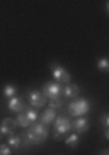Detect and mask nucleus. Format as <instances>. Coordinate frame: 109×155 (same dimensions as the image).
I'll use <instances>...</instances> for the list:
<instances>
[{"label": "nucleus", "instance_id": "1", "mask_svg": "<svg viewBox=\"0 0 109 155\" xmlns=\"http://www.w3.org/2000/svg\"><path fill=\"white\" fill-rule=\"evenodd\" d=\"M49 130L48 126H45L44 123H31L28 126V130L25 132V145L26 147H32V145H39L42 142H45L48 139Z\"/></svg>", "mask_w": 109, "mask_h": 155}, {"label": "nucleus", "instance_id": "2", "mask_svg": "<svg viewBox=\"0 0 109 155\" xmlns=\"http://www.w3.org/2000/svg\"><path fill=\"white\" fill-rule=\"evenodd\" d=\"M53 123H54L53 136H54L55 141H60L63 138V135H66L67 132L71 130V122H70V119H68L67 116H64V115L55 116Z\"/></svg>", "mask_w": 109, "mask_h": 155}, {"label": "nucleus", "instance_id": "3", "mask_svg": "<svg viewBox=\"0 0 109 155\" xmlns=\"http://www.w3.org/2000/svg\"><path fill=\"white\" fill-rule=\"evenodd\" d=\"M90 107L92 104L87 99H76L71 103H68L67 112L70 113V116H84L89 113Z\"/></svg>", "mask_w": 109, "mask_h": 155}, {"label": "nucleus", "instance_id": "4", "mask_svg": "<svg viewBox=\"0 0 109 155\" xmlns=\"http://www.w3.org/2000/svg\"><path fill=\"white\" fill-rule=\"evenodd\" d=\"M49 68H51V74H53L55 81H58V83H61V84H67V83L71 81L70 73H68L63 65L57 64V62H53V64L49 65Z\"/></svg>", "mask_w": 109, "mask_h": 155}, {"label": "nucleus", "instance_id": "5", "mask_svg": "<svg viewBox=\"0 0 109 155\" xmlns=\"http://www.w3.org/2000/svg\"><path fill=\"white\" fill-rule=\"evenodd\" d=\"M42 94L48 99H53V97H58V96H61L63 93V84L61 83H58V81H48L44 84V87H42Z\"/></svg>", "mask_w": 109, "mask_h": 155}, {"label": "nucleus", "instance_id": "6", "mask_svg": "<svg viewBox=\"0 0 109 155\" xmlns=\"http://www.w3.org/2000/svg\"><path fill=\"white\" fill-rule=\"evenodd\" d=\"M28 101L35 109H41L47 104V97L39 90H29L28 91Z\"/></svg>", "mask_w": 109, "mask_h": 155}, {"label": "nucleus", "instance_id": "7", "mask_svg": "<svg viewBox=\"0 0 109 155\" xmlns=\"http://www.w3.org/2000/svg\"><path fill=\"white\" fill-rule=\"evenodd\" d=\"M90 128V123L86 117H83V116H77L74 120L71 122V129H74L76 134H79V135H83V134H86Z\"/></svg>", "mask_w": 109, "mask_h": 155}, {"label": "nucleus", "instance_id": "8", "mask_svg": "<svg viewBox=\"0 0 109 155\" xmlns=\"http://www.w3.org/2000/svg\"><path fill=\"white\" fill-rule=\"evenodd\" d=\"M16 126H18V123L15 119L12 117H5L3 120L0 122V134L2 135H12L15 134V130H16Z\"/></svg>", "mask_w": 109, "mask_h": 155}, {"label": "nucleus", "instance_id": "9", "mask_svg": "<svg viewBox=\"0 0 109 155\" xmlns=\"http://www.w3.org/2000/svg\"><path fill=\"white\" fill-rule=\"evenodd\" d=\"M26 107V104H25V101L22 97H18V96H13V97H10L9 101H7V109L10 110V112H13V113H19V112H23Z\"/></svg>", "mask_w": 109, "mask_h": 155}, {"label": "nucleus", "instance_id": "10", "mask_svg": "<svg viewBox=\"0 0 109 155\" xmlns=\"http://www.w3.org/2000/svg\"><path fill=\"white\" fill-rule=\"evenodd\" d=\"M61 94L64 96V99H76L77 96L80 94V87L77 84H73V83H67L63 87Z\"/></svg>", "mask_w": 109, "mask_h": 155}, {"label": "nucleus", "instance_id": "11", "mask_svg": "<svg viewBox=\"0 0 109 155\" xmlns=\"http://www.w3.org/2000/svg\"><path fill=\"white\" fill-rule=\"evenodd\" d=\"M55 110L54 109H51V107H48L47 110H44L41 115L38 116V119H39V122L41 123H44L45 126H49L53 122H54V119H55Z\"/></svg>", "mask_w": 109, "mask_h": 155}, {"label": "nucleus", "instance_id": "12", "mask_svg": "<svg viewBox=\"0 0 109 155\" xmlns=\"http://www.w3.org/2000/svg\"><path fill=\"white\" fill-rule=\"evenodd\" d=\"M7 145L10 147L12 149H18L22 147V138L19 135H9V138H7Z\"/></svg>", "mask_w": 109, "mask_h": 155}, {"label": "nucleus", "instance_id": "13", "mask_svg": "<svg viewBox=\"0 0 109 155\" xmlns=\"http://www.w3.org/2000/svg\"><path fill=\"white\" fill-rule=\"evenodd\" d=\"M15 120H16V123H18V126H21V128H28V126L31 125V120L26 117L25 112H19Z\"/></svg>", "mask_w": 109, "mask_h": 155}, {"label": "nucleus", "instance_id": "14", "mask_svg": "<svg viewBox=\"0 0 109 155\" xmlns=\"http://www.w3.org/2000/svg\"><path fill=\"white\" fill-rule=\"evenodd\" d=\"M79 142H80L79 134H71V135L66 139V145H67L68 148H77V147H79Z\"/></svg>", "mask_w": 109, "mask_h": 155}, {"label": "nucleus", "instance_id": "15", "mask_svg": "<svg viewBox=\"0 0 109 155\" xmlns=\"http://www.w3.org/2000/svg\"><path fill=\"white\" fill-rule=\"evenodd\" d=\"M18 94V87L13 86V84H6L5 87H3V96L7 97V99H10V97H13V96Z\"/></svg>", "mask_w": 109, "mask_h": 155}, {"label": "nucleus", "instance_id": "16", "mask_svg": "<svg viewBox=\"0 0 109 155\" xmlns=\"http://www.w3.org/2000/svg\"><path fill=\"white\" fill-rule=\"evenodd\" d=\"M63 104H64V100L61 99V96H58V97H53V99H48V106L51 109H61Z\"/></svg>", "mask_w": 109, "mask_h": 155}, {"label": "nucleus", "instance_id": "17", "mask_svg": "<svg viewBox=\"0 0 109 155\" xmlns=\"http://www.w3.org/2000/svg\"><path fill=\"white\" fill-rule=\"evenodd\" d=\"M25 115H26V117L31 120V123H34V122L38 120V116H39V113L36 112V109L35 107H25Z\"/></svg>", "mask_w": 109, "mask_h": 155}, {"label": "nucleus", "instance_id": "18", "mask_svg": "<svg viewBox=\"0 0 109 155\" xmlns=\"http://www.w3.org/2000/svg\"><path fill=\"white\" fill-rule=\"evenodd\" d=\"M96 67L99 68L102 73H108V70H109V62H108V58L106 57H102L100 60L96 62Z\"/></svg>", "mask_w": 109, "mask_h": 155}, {"label": "nucleus", "instance_id": "19", "mask_svg": "<svg viewBox=\"0 0 109 155\" xmlns=\"http://www.w3.org/2000/svg\"><path fill=\"white\" fill-rule=\"evenodd\" d=\"M12 154V148L7 143H2L0 145V155H10Z\"/></svg>", "mask_w": 109, "mask_h": 155}, {"label": "nucleus", "instance_id": "20", "mask_svg": "<svg viewBox=\"0 0 109 155\" xmlns=\"http://www.w3.org/2000/svg\"><path fill=\"white\" fill-rule=\"evenodd\" d=\"M102 125H103V128H109V115L108 113H103L102 115Z\"/></svg>", "mask_w": 109, "mask_h": 155}, {"label": "nucleus", "instance_id": "21", "mask_svg": "<svg viewBox=\"0 0 109 155\" xmlns=\"http://www.w3.org/2000/svg\"><path fill=\"white\" fill-rule=\"evenodd\" d=\"M105 139L109 141V128H105Z\"/></svg>", "mask_w": 109, "mask_h": 155}, {"label": "nucleus", "instance_id": "22", "mask_svg": "<svg viewBox=\"0 0 109 155\" xmlns=\"http://www.w3.org/2000/svg\"><path fill=\"white\" fill-rule=\"evenodd\" d=\"M100 154H102V155H108V154H109V149H108V148L102 149V151H100Z\"/></svg>", "mask_w": 109, "mask_h": 155}, {"label": "nucleus", "instance_id": "23", "mask_svg": "<svg viewBox=\"0 0 109 155\" xmlns=\"http://www.w3.org/2000/svg\"><path fill=\"white\" fill-rule=\"evenodd\" d=\"M105 10H106V13H108V10H109V2H106V5H105Z\"/></svg>", "mask_w": 109, "mask_h": 155}, {"label": "nucleus", "instance_id": "24", "mask_svg": "<svg viewBox=\"0 0 109 155\" xmlns=\"http://www.w3.org/2000/svg\"><path fill=\"white\" fill-rule=\"evenodd\" d=\"M2 138H3V135H2V134H0V139H2Z\"/></svg>", "mask_w": 109, "mask_h": 155}]
</instances>
